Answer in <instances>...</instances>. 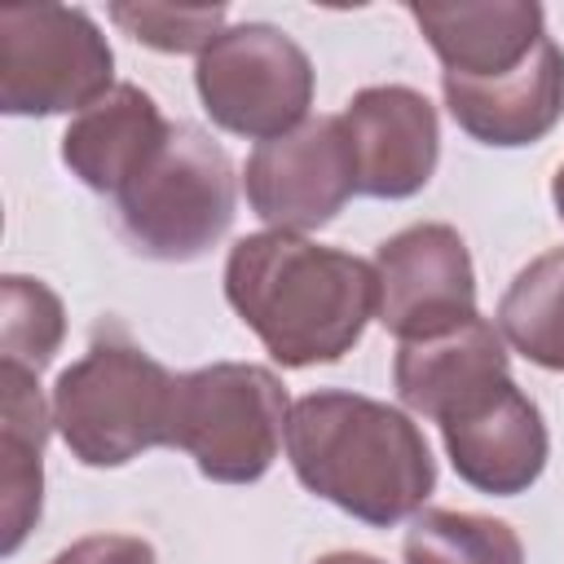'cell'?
Wrapping results in <instances>:
<instances>
[{
  "label": "cell",
  "mask_w": 564,
  "mask_h": 564,
  "mask_svg": "<svg viewBox=\"0 0 564 564\" xmlns=\"http://www.w3.org/2000/svg\"><path fill=\"white\" fill-rule=\"evenodd\" d=\"M308 53L269 22L225 26L194 66V88L207 119L247 141L295 132L313 106Z\"/></svg>",
  "instance_id": "obj_7"
},
{
  "label": "cell",
  "mask_w": 564,
  "mask_h": 564,
  "mask_svg": "<svg viewBox=\"0 0 564 564\" xmlns=\"http://www.w3.org/2000/svg\"><path fill=\"white\" fill-rule=\"evenodd\" d=\"M128 242L150 260H198L212 251L238 207L234 163L198 123H167L150 163L115 194Z\"/></svg>",
  "instance_id": "obj_4"
},
{
  "label": "cell",
  "mask_w": 564,
  "mask_h": 564,
  "mask_svg": "<svg viewBox=\"0 0 564 564\" xmlns=\"http://www.w3.org/2000/svg\"><path fill=\"white\" fill-rule=\"evenodd\" d=\"M48 564H159L154 546L132 533H93L57 551Z\"/></svg>",
  "instance_id": "obj_21"
},
{
  "label": "cell",
  "mask_w": 564,
  "mask_h": 564,
  "mask_svg": "<svg viewBox=\"0 0 564 564\" xmlns=\"http://www.w3.org/2000/svg\"><path fill=\"white\" fill-rule=\"evenodd\" d=\"M344 128L357 159V194L370 198H414L441 159L436 106L405 84L361 88L344 106Z\"/></svg>",
  "instance_id": "obj_10"
},
{
  "label": "cell",
  "mask_w": 564,
  "mask_h": 564,
  "mask_svg": "<svg viewBox=\"0 0 564 564\" xmlns=\"http://www.w3.org/2000/svg\"><path fill=\"white\" fill-rule=\"evenodd\" d=\"M110 22L159 53H203L225 31V4H110Z\"/></svg>",
  "instance_id": "obj_20"
},
{
  "label": "cell",
  "mask_w": 564,
  "mask_h": 564,
  "mask_svg": "<svg viewBox=\"0 0 564 564\" xmlns=\"http://www.w3.org/2000/svg\"><path fill=\"white\" fill-rule=\"evenodd\" d=\"M286 458L300 485L370 529L423 511L436 489V458L423 427L375 397L317 388L291 405Z\"/></svg>",
  "instance_id": "obj_2"
},
{
  "label": "cell",
  "mask_w": 564,
  "mask_h": 564,
  "mask_svg": "<svg viewBox=\"0 0 564 564\" xmlns=\"http://www.w3.org/2000/svg\"><path fill=\"white\" fill-rule=\"evenodd\" d=\"M286 419L291 401L269 366L212 361L176 375L167 445L185 449L216 485H251L273 467Z\"/></svg>",
  "instance_id": "obj_5"
},
{
  "label": "cell",
  "mask_w": 564,
  "mask_h": 564,
  "mask_svg": "<svg viewBox=\"0 0 564 564\" xmlns=\"http://www.w3.org/2000/svg\"><path fill=\"white\" fill-rule=\"evenodd\" d=\"M445 106L454 123L498 150L533 145L564 119V48L546 35L524 66L498 79H458L441 75Z\"/></svg>",
  "instance_id": "obj_12"
},
{
  "label": "cell",
  "mask_w": 564,
  "mask_h": 564,
  "mask_svg": "<svg viewBox=\"0 0 564 564\" xmlns=\"http://www.w3.org/2000/svg\"><path fill=\"white\" fill-rule=\"evenodd\" d=\"M313 564H383V560L379 555H366V551H330V555H322Z\"/></svg>",
  "instance_id": "obj_22"
},
{
  "label": "cell",
  "mask_w": 564,
  "mask_h": 564,
  "mask_svg": "<svg viewBox=\"0 0 564 564\" xmlns=\"http://www.w3.org/2000/svg\"><path fill=\"white\" fill-rule=\"evenodd\" d=\"M405 564H524L520 533L476 511H419L405 533Z\"/></svg>",
  "instance_id": "obj_18"
},
{
  "label": "cell",
  "mask_w": 564,
  "mask_h": 564,
  "mask_svg": "<svg viewBox=\"0 0 564 564\" xmlns=\"http://www.w3.org/2000/svg\"><path fill=\"white\" fill-rule=\"evenodd\" d=\"M225 300L278 366L304 370L352 352L379 308L375 264L304 234L264 229L229 247Z\"/></svg>",
  "instance_id": "obj_1"
},
{
  "label": "cell",
  "mask_w": 564,
  "mask_h": 564,
  "mask_svg": "<svg viewBox=\"0 0 564 564\" xmlns=\"http://www.w3.org/2000/svg\"><path fill=\"white\" fill-rule=\"evenodd\" d=\"M115 88V53L101 26L70 4H18L0 13V110L79 115Z\"/></svg>",
  "instance_id": "obj_6"
},
{
  "label": "cell",
  "mask_w": 564,
  "mask_h": 564,
  "mask_svg": "<svg viewBox=\"0 0 564 564\" xmlns=\"http://www.w3.org/2000/svg\"><path fill=\"white\" fill-rule=\"evenodd\" d=\"M441 441H445V454L458 480L494 498L524 494L542 476L546 454H551L542 410L529 401V392H520L516 379H502L480 401L445 419Z\"/></svg>",
  "instance_id": "obj_11"
},
{
  "label": "cell",
  "mask_w": 564,
  "mask_h": 564,
  "mask_svg": "<svg viewBox=\"0 0 564 564\" xmlns=\"http://www.w3.org/2000/svg\"><path fill=\"white\" fill-rule=\"evenodd\" d=\"M502 339L542 370H564V247L529 260L502 304H498Z\"/></svg>",
  "instance_id": "obj_17"
},
{
  "label": "cell",
  "mask_w": 564,
  "mask_h": 564,
  "mask_svg": "<svg viewBox=\"0 0 564 564\" xmlns=\"http://www.w3.org/2000/svg\"><path fill=\"white\" fill-rule=\"evenodd\" d=\"M375 282V322L401 344L445 335L476 317V269L454 225L423 220L379 242Z\"/></svg>",
  "instance_id": "obj_9"
},
{
  "label": "cell",
  "mask_w": 564,
  "mask_h": 564,
  "mask_svg": "<svg viewBox=\"0 0 564 564\" xmlns=\"http://www.w3.org/2000/svg\"><path fill=\"white\" fill-rule=\"evenodd\" d=\"M176 375L119 330H97L88 352L53 383V427L84 467H123L172 432Z\"/></svg>",
  "instance_id": "obj_3"
},
{
  "label": "cell",
  "mask_w": 564,
  "mask_h": 564,
  "mask_svg": "<svg viewBox=\"0 0 564 564\" xmlns=\"http://www.w3.org/2000/svg\"><path fill=\"white\" fill-rule=\"evenodd\" d=\"M242 189L269 229L308 234L330 225L357 194V159L344 119L317 115L286 137L260 141L247 154Z\"/></svg>",
  "instance_id": "obj_8"
},
{
  "label": "cell",
  "mask_w": 564,
  "mask_h": 564,
  "mask_svg": "<svg viewBox=\"0 0 564 564\" xmlns=\"http://www.w3.org/2000/svg\"><path fill=\"white\" fill-rule=\"evenodd\" d=\"M423 40L441 57V75L498 79L533 57L546 40L538 0H471V4H405Z\"/></svg>",
  "instance_id": "obj_14"
},
{
  "label": "cell",
  "mask_w": 564,
  "mask_h": 564,
  "mask_svg": "<svg viewBox=\"0 0 564 564\" xmlns=\"http://www.w3.org/2000/svg\"><path fill=\"white\" fill-rule=\"evenodd\" d=\"M551 203H555V216L564 220V163H560V172H555V181H551Z\"/></svg>",
  "instance_id": "obj_23"
},
{
  "label": "cell",
  "mask_w": 564,
  "mask_h": 564,
  "mask_svg": "<svg viewBox=\"0 0 564 564\" xmlns=\"http://www.w3.org/2000/svg\"><path fill=\"white\" fill-rule=\"evenodd\" d=\"M4 295V317H0V361L22 366V370H44L53 352L62 348L66 335V308L62 300L26 273H4L0 282Z\"/></svg>",
  "instance_id": "obj_19"
},
{
  "label": "cell",
  "mask_w": 564,
  "mask_h": 564,
  "mask_svg": "<svg viewBox=\"0 0 564 564\" xmlns=\"http://www.w3.org/2000/svg\"><path fill=\"white\" fill-rule=\"evenodd\" d=\"M0 551L13 555L44 507V441L53 427V410H44L40 375L0 361Z\"/></svg>",
  "instance_id": "obj_16"
},
{
  "label": "cell",
  "mask_w": 564,
  "mask_h": 564,
  "mask_svg": "<svg viewBox=\"0 0 564 564\" xmlns=\"http://www.w3.org/2000/svg\"><path fill=\"white\" fill-rule=\"evenodd\" d=\"M167 119L137 84H115L62 132V163L97 194H119L163 145Z\"/></svg>",
  "instance_id": "obj_15"
},
{
  "label": "cell",
  "mask_w": 564,
  "mask_h": 564,
  "mask_svg": "<svg viewBox=\"0 0 564 564\" xmlns=\"http://www.w3.org/2000/svg\"><path fill=\"white\" fill-rule=\"evenodd\" d=\"M507 339L489 317H471L445 335L401 344L392 357V388L405 410L445 423L489 388L511 379L507 370Z\"/></svg>",
  "instance_id": "obj_13"
}]
</instances>
